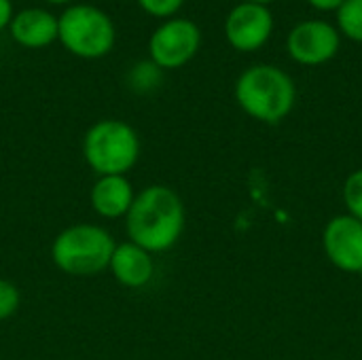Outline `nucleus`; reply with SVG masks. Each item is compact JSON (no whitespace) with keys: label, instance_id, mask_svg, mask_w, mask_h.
I'll return each instance as SVG.
<instances>
[{"label":"nucleus","instance_id":"1","mask_svg":"<svg viewBox=\"0 0 362 360\" xmlns=\"http://www.w3.org/2000/svg\"><path fill=\"white\" fill-rule=\"evenodd\" d=\"M187 225L180 195L165 185H148L136 193L125 216L127 240L151 255L165 252L178 244Z\"/></svg>","mask_w":362,"mask_h":360},{"label":"nucleus","instance_id":"2","mask_svg":"<svg viewBox=\"0 0 362 360\" xmlns=\"http://www.w3.org/2000/svg\"><path fill=\"white\" fill-rule=\"evenodd\" d=\"M235 102L255 121L276 125L297 104V87L291 74L272 64H255L235 81Z\"/></svg>","mask_w":362,"mask_h":360},{"label":"nucleus","instance_id":"3","mask_svg":"<svg viewBox=\"0 0 362 360\" xmlns=\"http://www.w3.org/2000/svg\"><path fill=\"white\" fill-rule=\"evenodd\" d=\"M115 238L100 225L74 223L62 229L51 244L55 267L72 278H95L108 269Z\"/></svg>","mask_w":362,"mask_h":360},{"label":"nucleus","instance_id":"4","mask_svg":"<svg viewBox=\"0 0 362 360\" xmlns=\"http://www.w3.org/2000/svg\"><path fill=\"white\" fill-rule=\"evenodd\" d=\"M83 159L98 176H125L140 159L138 132L125 121L102 119L85 132Z\"/></svg>","mask_w":362,"mask_h":360},{"label":"nucleus","instance_id":"5","mask_svg":"<svg viewBox=\"0 0 362 360\" xmlns=\"http://www.w3.org/2000/svg\"><path fill=\"white\" fill-rule=\"evenodd\" d=\"M57 40L66 51L83 59H98L112 51L115 21L95 4H70L57 17Z\"/></svg>","mask_w":362,"mask_h":360},{"label":"nucleus","instance_id":"6","mask_svg":"<svg viewBox=\"0 0 362 360\" xmlns=\"http://www.w3.org/2000/svg\"><path fill=\"white\" fill-rule=\"evenodd\" d=\"M202 47V30L193 19H163L148 38V59L161 70H178L187 66Z\"/></svg>","mask_w":362,"mask_h":360},{"label":"nucleus","instance_id":"7","mask_svg":"<svg viewBox=\"0 0 362 360\" xmlns=\"http://www.w3.org/2000/svg\"><path fill=\"white\" fill-rule=\"evenodd\" d=\"M339 47L341 34L327 19H303L286 36V51L299 66H325L339 53Z\"/></svg>","mask_w":362,"mask_h":360},{"label":"nucleus","instance_id":"8","mask_svg":"<svg viewBox=\"0 0 362 360\" xmlns=\"http://www.w3.org/2000/svg\"><path fill=\"white\" fill-rule=\"evenodd\" d=\"M274 34V13L265 4L240 2L225 19L227 42L242 53H255L263 49Z\"/></svg>","mask_w":362,"mask_h":360},{"label":"nucleus","instance_id":"9","mask_svg":"<svg viewBox=\"0 0 362 360\" xmlns=\"http://www.w3.org/2000/svg\"><path fill=\"white\" fill-rule=\"evenodd\" d=\"M322 250L344 274H362V223L350 214L333 216L322 229Z\"/></svg>","mask_w":362,"mask_h":360},{"label":"nucleus","instance_id":"10","mask_svg":"<svg viewBox=\"0 0 362 360\" xmlns=\"http://www.w3.org/2000/svg\"><path fill=\"white\" fill-rule=\"evenodd\" d=\"M108 272L121 286L142 289L155 276V259L148 250L127 240L115 246V252L108 263Z\"/></svg>","mask_w":362,"mask_h":360},{"label":"nucleus","instance_id":"11","mask_svg":"<svg viewBox=\"0 0 362 360\" xmlns=\"http://www.w3.org/2000/svg\"><path fill=\"white\" fill-rule=\"evenodd\" d=\"M13 40L25 49H45L57 40V17L40 6H28L13 15L8 23Z\"/></svg>","mask_w":362,"mask_h":360},{"label":"nucleus","instance_id":"12","mask_svg":"<svg viewBox=\"0 0 362 360\" xmlns=\"http://www.w3.org/2000/svg\"><path fill=\"white\" fill-rule=\"evenodd\" d=\"M134 197L136 191L127 176H98L89 193L93 212L108 221L125 219L134 204Z\"/></svg>","mask_w":362,"mask_h":360},{"label":"nucleus","instance_id":"13","mask_svg":"<svg viewBox=\"0 0 362 360\" xmlns=\"http://www.w3.org/2000/svg\"><path fill=\"white\" fill-rule=\"evenodd\" d=\"M335 15L339 34L362 45V0H344Z\"/></svg>","mask_w":362,"mask_h":360},{"label":"nucleus","instance_id":"14","mask_svg":"<svg viewBox=\"0 0 362 360\" xmlns=\"http://www.w3.org/2000/svg\"><path fill=\"white\" fill-rule=\"evenodd\" d=\"M161 74H163V70L157 64H153L151 59H142V62H138L136 66L129 68L127 83L136 91H151V89L159 87Z\"/></svg>","mask_w":362,"mask_h":360},{"label":"nucleus","instance_id":"15","mask_svg":"<svg viewBox=\"0 0 362 360\" xmlns=\"http://www.w3.org/2000/svg\"><path fill=\"white\" fill-rule=\"evenodd\" d=\"M344 204H346V214L354 216L362 223V168L354 170L346 182H344Z\"/></svg>","mask_w":362,"mask_h":360},{"label":"nucleus","instance_id":"16","mask_svg":"<svg viewBox=\"0 0 362 360\" xmlns=\"http://www.w3.org/2000/svg\"><path fill=\"white\" fill-rule=\"evenodd\" d=\"M19 303H21L19 289L11 280L0 278V323L11 318L19 310Z\"/></svg>","mask_w":362,"mask_h":360},{"label":"nucleus","instance_id":"17","mask_svg":"<svg viewBox=\"0 0 362 360\" xmlns=\"http://www.w3.org/2000/svg\"><path fill=\"white\" fill-rule=\"evenodd\" d=\"M138 4L151 17L170 19V17H176V13L180 11L185 0H138Z\"/></svg>","mask_w":362,"mask_h":360},{"label":"nucleus","instance_id":"18","mask_svg":"<svg viewBox=\"0 0 362 360\" xmlns=\"http://www.w3.org/2000/svg\"><path fill=\"white\" fill-rule=\"evenodd\" d=\"M308 4L316 11H325V13L335 11L337 13V8L344 4V0H308Z\"/></svg>","mask_w":362,"mask_h":360},{"label":"nucleus","instance_id":"19","mask_svg":"<svg viewBox=\"0 0 362 360\" xmlns=\"http://www.w3.org/2000/svg\"><path fill=\"white\" fill-rule=\"evenodd\" d=\"M13 2L11 0H0V32L4 28H8L11 19H13Z\"/></svg>","mask_w":362,"mask_h":360},{"label":"nucleus","instance_id":"20","mask_svg":"<svg viewBox=\"0 0 362 360\" xmlns=\"http://www.w3.org/2000/svg\"><path fill=\"white\" fill-rule=\"evenodd\" d=\"M242 2H255V4H265V6H269L274 0H242Z\"/></svg>","mask_w":362,"mask_h":360},{"label":"nucleus","instance_id":"21","mask_svg":"<svg viewBox=\"0 0 362 360\" xmlns=\"http://www.w3.org/2000/svg\"><path fill=\"white\" fill-rule=\"evenodd\" d=\"M45 2H51V4H66V2H70V0H45Z\"/></svg>","mask_w":362,"mask_h":360}]
</instances>
